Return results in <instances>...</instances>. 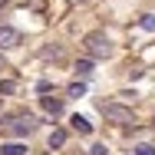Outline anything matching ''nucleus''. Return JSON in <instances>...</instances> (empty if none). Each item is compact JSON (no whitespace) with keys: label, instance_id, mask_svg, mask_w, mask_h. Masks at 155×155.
<instances>
[{"label":"nucleus","instance_id":"4468645a","mask_svg":"<svg viewBox=\"0 0 155 155\" xmlns=\"http://www.w3.org/2000/svg\"><path fill=\"white\" fill-rule=\"evenodd\" d=\"M89 155H106V145H93V149H89Z\"/></svg>","mask_w":155,"mask_h":155},{"label":"nucleus","instance_id":"2eb2a0df","mask_svg":"<svg viewBox=\"0 0 155 155\" xmlns=\"http://www.w3.org/2000/svg\"><path fill=\"white\" fill-rule=\"evenodd\" d=\"M7 3H10V0H0V7H7Z\"/></svg>","mask_w":155,"mask_h":155},{"label":"nucleus","instance_id":"7ed1b4c3","mask_svg":"<svg viewBox=\"0 0 155 155\" xmlns=\"http://www.w3.org/2000/svg\"><path fill=\"white\" fill-rule=\"evenodd\" d=\"M99 109H102V116H106L109 122H116V125H135V112H132L129 106H119V102H99Z\"/></svg>","mask_w":155,"mask_h":155},{"label":"nucleus","instance_id":"dca6fc26","mask_svg":"<svg viewBox=\"0 0 155 155\" xmlns=\"http://www.w3.org/2000/svg\"><path fill=\"white\" fill-rule=\"evenodd\" d=\"M0 69H3V60H0Z\"/></svg>","mask_w":155,"mask_h":155},{"label":"nucleus","instance_id":"9d476101","mask_svg":"<svg viewBox=\"0 0 155 155\" xmlns=\"http://www.w3.org/2000/svg\"><path fill=\"white\" fill-rule=\"evenodd\" d=\"M83 93H86V83H69V89H66V96H76V99Z\"/></svg>","mask_w":155,"mask_h":155},{"label":"nucleus","instance_id":"f257e3e1","mask_svg":"<svg viewBox=\"0 0 155 155\" xmlns=\"http://www.w3.org/2000/svg\"><path fill=\"white\" fill-rule=\"evenodd\" d=\"M83 50L89 53V60H109V56L116 53V46H112L109 33H102V30L86 33V40H83Z\"/></svg>","mask_w":155,"mask_h":155},{"label":"nucleus","instance_id":"423d86ee","mask_svg":"<svg viewBox=\"0 0 155 155\" xmlns=\"http://www.w3.org/2000/svg\"><path fill=\"white\" fill-rule=\"evenodd\" d=\"M0 155H27V145L23 142H3L0 145Z\"/></svg>","mask_w":155,"mask_h":155},{"label":"nucleus","instance_id":"f03ea898","mask_svg":"<svg viewBox=\"0 0 155 155\" xmlns=\"http://www.w3.org/2000/svg\"><path fill=\"white\" fill-rule=\"evenodd\" d=\"M33 129H36V119L30 112H17L7 122H0V135H30Z\"/></svg>","mask_w":155,"mask_h":155},{"label":"nucleus","instance_id":"9b49d317","mask_svg":"<svg viewBox=\"0 0 155 155\" xmlns=\"http://www.w3.org/2000/svg\"><path fill=\"white\" fill-rule=\"evenodd\" d=\"M139 23H142V30H155V17H152V13H142Z\"/></svg>","mask_w":155,"mask_h":155},{"label":"nucleus","instance_id":"39448f33","mask_svg":"<svg viewBox=\"0 0 155 155\" xmlns=\"http://www.w3.org/2000/svg\"><path fill=\"white\" fill-rule=\"evenodd\" d=\"M40 102H43V109H46L50 116H63V99L60 96H43Z\"/></svg>","mask_w":155,"mask_h":155},{"label":"nucleus","instance_id":"20e7f679","mask_svg":"<svg viewBox=\"0 0 155 155\" xmlns=\"http://www.w3.org/2000/svg\"><path fill=\"white\" fill-rule=\"evenodd\" d=\"M23 43V33L13 30V27H0V50H13Z\"/></svg>","mask_w":155,"mask_h":155},{"label":"nucleus","instance_id":"6e6552de","mask_svg":"<svg viewBox=\"0 0 155 155\" xmlns=\"http://www.w3.org/2000/svg\"><path fill=\"white\" fill-rule=\"evenodd\" d=\"M76 76H79V83H83L86 76H93V60H79L76 63Z\"/></svg>","mask_w":155,"mask_h":155},{"label":"nucleus","instance_id":"f8f14e48","mask_svg":"<svg viewBox=\"0 0 155 155\" xmlns=\"http://www.w3.org/2000/svg\"><path fill=\"white\" fill-rule=\"evenodd\" d=\"M135 155H155V145H139Z\"/></svg>","mask_w":155,"mask_h":155},{"label":"nucleus","instance_id":"1a4fd4ad","mask_svg":"<svg viewBox=\"0 0 155 155\" xmlns=\"http://www.w3.org/2000/svg\"><path fill=\"white\" fill-rule=\"evenodd\" d=\"M63 142H66V132H63V129H53V132H50V149H60Z\"/></svg>","mask_w":155,"mask_h":155},{"label":"nucleus","instance_id":"0eeeda50","mask_svg":"<svg viewBox=\"0 0 155 155\" xmlns=\"http://www.w3.org/2000/svg\"><path fill=\"white\" fill-rule=\"evenodd\" d=\"M69 122H73V129H76L79 135H89V132H93V122H89V119H83V116H73Z\"/></svg>","mask_w":155,"mask_h":155},{"label":"nucleus","instance_id":"ddd939ff","mask_svg":"<svg viewBox=\"0 0 155 155\" xmlns=\"http://www.w3.org/2000/svg\"><path fill=\"white\" fill-rule=\"evenodd\" d=\"M13 89H17V83H10V79H7V83H0V93H3V96L13 93Z\"/></svg>","mask_w":155,"mask_h":155}]
</instances>
